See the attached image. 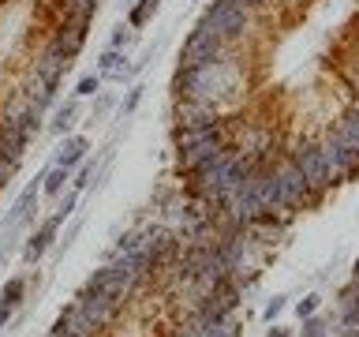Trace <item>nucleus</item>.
<instances>
[{"label":"nucleus","mask_w":359,"mask_h":337,"mask_svg":"<svg viewBox=\"0 0 359 337\" xmlns=\"http://www.w3.org/2000/svg\"><path fill=\"white\" fill-rule=\"evenodd\" d=\"M41 176L19 191V199L11 202V210L4 213V225H19V229H27V225L34 221V213H38V195H41Z\"/></svg>","instance_id":"9"},{"label":"nucleus","mask_w":359,"mask_h":337,"mask_svg":"<svg viewBox=\"0 0 359 337\" xmlns=\"http://www.w3.org/2000/svg\"><path fill=\"white\" fill-rule=\"evenodd\" d=\"M131 41H135V30L128 27V22H120V27H112V34H109V49H128Z\"/></svg>","instance_id":"25"},{"label":"nucleus","mask_w":359,"mask_h":337,"mask_svg":"<svg viewBox=\"0 0 359 337\" xmlns=\"http://www.w3.org/2000/svg\"><path fill=\"white\" fill-rule=\"evenodd\" d=\"M75 120H79V98H67V101H60V105H56V117L49 120V131L64 139V135H72Z\"/></svg>","instance_id":"12"},{"label":"nucleus","mask_w":359,"mask_h":337,"mask_svg":"<svg viewBox=\"0 0 359 337\" xmlns=\"http://www.w3.org/2000/svg\"><path fill=\"white\" fill-rule=\"evenodd\" d=\"M318 308H322V296L318 292H307L303 300H296V319H307V315H314Z\"/></svg>","instance_id":"26"},{"label":"nucleus","mask_w":359,"mask_h":337,"mask_svg":"<svg viewBox=\"0 0 359 337\" xmlns=\"http://www.w3.org/2000/svg\"><path fill=\"white\" fill-rule=\"evenodd\" d=\"M27 146H30V135H22L19 128H4V124H0V157H4V161L19 165L22 154H27Z\"/></svg>","instance_id":"11"},{"label":"nucleus","mask_w":359,"mask_h":337,"mask_svg":"<svg viewBox=\"0 0 359 337\" xmlns=\"http://www.w3.org/2000/svg\"><path fill=\"white\" fill-rule=\"evenodd\" d=\"M11 315H15V311H11V308H8V303H0V333H4V330H8V322H11Z\"/></svg>","instance_id":"33"},{"label":"nucleus","mask_w":359,"mask_h":337,"mask_svg":"<svg viewBox=\"0 0 359 337\" xmlns=\"http://www.w3.org/2000/svg\"><path fill=\"white\" fill-rule=\"evenodd\" d=\"M101 90V75L94 72V75H83L79 79V86H75V98H94Z\"/></svg>","instance_id":"27"},{"label":"nucleus","mask_w":359,"mask_h":337,"mask_svg":"<svg viewBox=\"0 0 359 337\" xmlns=\"http://www.w3.org/2000/svg\"><path fill=\"white\" fill-rule=\"evenodd\" d=\"M221 109L198 98H172V128H213L221 124Z\"/></svg>","instance_id":"5"},{"label":"nucleus","mask_w":359,"mask_h":337,"mask_svg":"<svg viewBox=\"0 0 359 337\" xmlns=\"http://www.w3.org/2000/svg\"><path fill=\"white\" fill-rule=\"evenodd\" d=\"M15 168H19V165H11V161H4V157H0V191H4V187L11 184V176H15Z\"/></svg>","instance_id":"31"},{"label":"nucleus","mask_w":359,"mask_h":337,"mask_svg":"<svg viewBox=\"0 0 359 337\" xmlns=\"http://www.w3.org/2000/svg\"><path fill=\"white\" fill-rule=\"evenodd\" d=\"M243 4H247V11H255V8H266L269 0H243Z\"/></svg>","instance_id":"34"},{"label":"nucleus","mask_w":359,"mask_h":337,"mask_svg":"<svg viewBox=\"0 0 359 337\" xmlns=\"http://www.w3.org/2000/svg\"><path fill=\"white\" fill-rule=\"evenodd\" d=\"M86 150H90V139L86 135H64L60 146H56V154H53V165H64V168H75V165H83L86 161Z\"/></svg>","instance_id":"10"},{"label":"nucleus","mask_w":359,"mask_h":337,"mask_svg":"<svg viewBox=\"0 0 359 337\" xmlns=\"http://www.w3.org/2000/svg\"><path fill=\"white\" fill-rule=\"evenodd\" d=\"M67 67H72V64H67L60 53H53L49 45H45V49L34 56V83H38L41 90H49V94L56 98V90H60Z\"/></svg>","instance_id":"6"},{"label":"nucleus","mask_w":359,"mask_h":337,"mask_svg":"<svg viewBox=\"0 0 359 337\" xmlns=\"http://www.w3.org/2000/svg\"><path fill=\"white\" fill-rule=\"evenodd\" d=\"M142 94H146V86H142V83H131V86H128V98L120 101V120H123V117H131V112L142 105Z\"/></svg>","instance_id":"22"},{"label":"nucleus","mask_w":359,"mask_h":337,"mask_svg":"<svg viewBox=\"0 0 359 337\" xmlns=\"http://www.w3.org/2000/svg\"><path fill=\"white\" fill-rule=\"evenodd\" d=\"M322 154H325V161L333 165V173H337V180H355L359 176V150L355 146H348L344 139H333L322 146Z\"/></svg>","instance_id":"8"},{"label":"nucleus","mask_w":359,"mask_h":337,"mask_svg":"<svg viewBox=\"0 0 359 337\" xmlns=\"http://www.w3.org/2000/svg\"><path fill=\"white\" fill-rule=\"evenodd\" d=\"M337 139H344L348 146H355V150H359V105L352 109V112H348V117L341 120V124H337Z\"/></svg>","instance_id":"18"},{"label":"nucleus","mask_w":359,"mask_h":337,"mask_svg":"<svg viewBox=\"0 0 359 337\" xmlns=\"http://www.w3.org/2000/svg\"><path fill=\"white\" fill-rule=\"evenodd\" d=\"M288 161L299 168L303 180H307L314 191H325V187L341 184L337 173H333V165L325 161V154H322L318 143H296V150H288Z\"/></svg>","instance_id":"2"},{"label":"nucleus","mask_w":359,"mask_h":337,"mask_svg":"<svg viewBox=\"0 0 359 337\" xmlns=\"http://www.w3.org/2000/svg\"><path fill=\"white\" fill-rule=\"evenodd\" d=\"M27 289H30V277L27 274H15L4 281V289H0V303H8L11 311L22 308V300H27Z\"/></svg>","instance_id":"13"},{"label":"nucleus","mask_w":359,"mask_h":337,"mask_svg":"<svg viewBox=\"0 0 359 337\" xmlns=\"http://www.w3.org/2000/svg\"><path fill=\"white\" fill-rule=\"evenodd\" d=\"M157 8H161V0H135V4L128 8V27L131 30H142L146 22L157 15Z\"/></svg>","instance_id":"16"},{"label":"nucleus","mask_w":359,"mask_h":337,"mask_svg":"<svg viewBox=\"0 0 359 337\" xmlns=\"http://www.w3.org/2000/svg\"><path fill=\"white\" fill-rule=\"evenodd\" d=\"M49 337H75V333H49Z\"/></svg>","instance_id":"36"},{"label":"nucleus","mask_w":359,"mask_h":337,"mask_svg":"<svg viewBox=\"0 0 359 337\" xmlns=\"http://www.w3.org/2000/svg\"><path fill=\"white\" fill-rule=\"evenodd\" d=\"M8 255H11V247H8V244H0V266L8 263Z\"/></svg>","instance_id":"35"},{"label":"nucleus","mask_w":359,"mask_h":337,"mask_svg":"<svg viewBox=\"0 0 359 337\" xmlns=\"http://www.w3.org/2000/svg\"><path fill=\"white\" fill-rule=\"evenodd\" d=\"M221 56H229V45H224L217 34L195 27V30L184 38V49H180L176 67H206V64H213V60H221Z\"/></svg>","instance_id":"3"},{"label":"nucleus","mask_w":359,"mask_h":337,"mask_svg":"<svg viewBox=\"0 0 359 337\" xmlns=\"http://www.w3.org/2000/svg\"><path fill=\"white\" fill-rule=\"evenodd\" d=\"M67 180H72V168H64V165H49V168H45V176H41V195L60 199Z\"/></svg>","instance_id":"14"},{"label":"nucleus","mask_w":359,"mask_h":337,"mask_svg":"<svg viewBox=\"0 0 359 337\" xmlns=\"http://www.w3.org/2000/svg\"><path fill=\"white\" fill-rule=\"evenodd\" d=\"M94 176H97V161H83V165H79V173H75V187H90V184H94Z\"/></svg>","instance_id":"29"},{"label":"nucleus","mask_w":359,"mask_h":337,"mask_svg":"<svg viewBox=\"0 0 359 337\" xmlns=\"http://www.w3.org/2000/svg\"><path fill=\"white\" fill-rule=\"evenodd\" d=\"M285 308H288V296H285V292L269 296V300H266V308H262V322H266V326H269V322H277L280 315H285Z\"/></svg>","instance_id":"23"},{"label":"nucleus","mask_w":359,"mask_h":337,"mask_svg":"<svg viewBox=\"0 0 359 337\" xmlns=\"http://www.w3.org/2000/svg\"><path fill=\"white\" fill-rule=\"evenodd\" d=\"M64 221H67L64 213H60V210H53L49 218H45V221L38 225V229H34V232L27 236V240H22V263H27V266H38L41 258L49 255V247L56 244V236H60Z\"/></svg>","instance_id":"4"},{"label":"nucleus","mask_w":359,"mask_h":337,"mask_svg":"<svg viewBox=\"0 0 359 337\" xmlns=\"http://www.w3.org/2000/svg\"><path fill=\"white\" fill-rule=\"evenodd\" d=\"M325 337H330V333H325Z\"/></svg>","instance_id":"37"},{"label":"nucleus","mask_w":359,"mask_h":337,"mask_svg":"<svg viewBox=\"0 0 359 337\" xmlns=\"http://www.w3.org/2000/svg\"><path fill=\"white\" fill-rule=\"evenodd\" d=\"M94 67H97L101 79H112V75L120 72V67H128V56H123V49H105V53L97 56Z\"/></svg>","instance_id":"17"},{"label":"nucleus","mask_w":359,"mask_h":337,"mask_svg":"<svg viewBox=\"0 0 359 337\" xmlns=\"http://www.w3.org/2000/svg\"><path fill=\"white\" fill-rule=\"evenodd\" d=\"M247 19H251V11H247V8H224V4H217V0H213V4L202 8L198 27L210 30V34H217V38L232 49V45L247 34Z\"/></svg>","instance_id":"1"},{"label":"nucleus","mask_w":359,"mask_h":337,"mask_svg":"<svg viewBox=\"0 0 359 337\" xmlns=\"http://www.w3.org/2000/svg\"><path fill=\"white\" fill-rule=\"evenodd\" d=\"M266 337H292V330H288V326H277V322H269Z\"/></svg>","instance_id":"32"},{"label":"nucleus","mask_w":359,"mask_h":337,"mask_svg":"<svg viewBox=\"0 0 359 337\" xmlns=\"http://www.w3.org/2000/svg\"><path fill=\"white\" fill-rule=\"evenodd\" d=\"M112 285V266L105 263V266H97L94 274L86 277V285L79 289V300H90V296H101V292H105Z\"/></svg>","instance_id":"15"},{"label":"nucleus","mask_w":359,"mask_h":337,"mask_svg":"<svg viewBox=\"0 0 359 337\" xmlns=\"http://www.w3.org/2000/svg\"><path fill=\"white\" fill-rule=\"evenodd\" d=\"M112 109H116V94H112V90H97V94H94V109H90V120H105Z\"/></svg>","instance_id":"19"},{"label":"nucleus","mask_w":359,"mask_h":337,"mask_svg":"<svg viewBox=\"0 0 359 337\" xmlns=\"http://www.w3.org/2000/svg\"><path fill=\"white\" fill-rule=\"evenodd\" d=\"M83 225H86L83 218H75L72 225H67V229H64L60 236H56V244H53V247H56V251H67V247H72V244L79 240V232H83Z\"/></svg>","instance_id":"24"},{"label":"nucleus","mask_w":359,"mask_h":337,"mask_svg":"<svg viewBox=\"0 0 359 337\" xmlns=\"http://www.w3.org/2000/svg\"><path fill=\"white\" fill-rule=\"evenodd\" d=\"M112 247H116L120 255H131V251H139V247H146V232L142 229H128V232H123V240H116Z\"/></svg>","instance_id":"21"},{"label":"nucleus","mask_w":359,"mask_h":337,"mask_svg":"<svg viewBox=\"0 0 359 337\" xmlns=\"http://www.w3.org/2000/svg\"><path fill=\"white\" fill-rule=\"evenodd\" d=\"M355 326H359V296L348 300L341 311V330H355Z\"/></svg>","instance_id":"28"},{"label":"nucleus","mask_w":359,"mask_h":337,"mask_svg":"<svg viewBox=\"0 0 359 337\" xmlns=\"http://www.w3.org/2000/svg\"><path fill=\"white\" fill-rule=\"evenodd\" d=\"M75 206H79V187H72L67 195H60V202H56V210H60L64 218H72V213H75Z\"/></svg>","instance_id":"30"},{"label":"nucleus","mask_w":359,"mask_h":337,"mask_svg":"<svg viewBox=\"0 0 359 337\" xmlns=\"http://www.w3.org/2000/svg\"><path fill=\"white\" fill-rule=\"evenodd\" d=\"M325 330H330V319H322L318 311L299 319V337H325Z\"/></svg>","instance_id":"20"},{"label":"nucleus","mask_w":359,"mask_h":337,"mask_svg":"<svg viewBox=\"0 0 359 337\" xmlns=\"http://www.w3.org/2000/svg\"><path fill=\"white\" fill-rule=\"evenodd\" d=\"M45 45H49L53 53H60L64 60L72 64L75 56L83 53V45H86V27H75V22H64L60 19L53 27V34H49V41H45Z\"/></svg>","instance_id":"7"}]
</instances>
